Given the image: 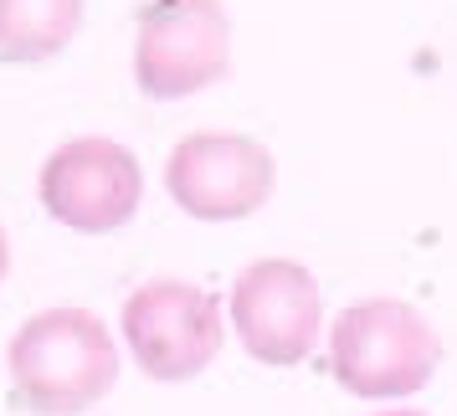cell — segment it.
Here are the masks:
<instances>
[{"instance_id": "obj_9", "label": "cell", "mask_w": 457, "mask_h": 416, "mask_svg": "<svg viewBox=\"0 0 457 416\" xmlns=\"http://www.w3.org/2000/svg\"><path fill=\"white\" fill-rule=\"evenodd\" d=\"M5 272H11V242H5V227H0V283H5Z\"/></svg>"}, {"instance_id": "obj_3", "label": "cell", "mask_w": 457, "mask_h": 416, "mask_svg": "<svg viewBox=\"0 0 457 416\" xmlns=\"http://www.w3.org/2000/svg\"><path fill=\"white\" fill-rule=\"evenodd\" d=\"M231 72V21L221 0H145L134 16V78L145 98L175 104Z\"/></svg>"}, {"instance_id": "obj_10", "label": "cell", "mask_w": 457, "mask_h": 416, "mask_svg": "<svg viewBox=\"0 0 457 416\" xmlns=\"http://www.w3.org/2000/svg\"><path fill=\"white\" fill-rule=\"evenodd\" d=\"M375 416H427V412H375Z\"/></svg>"}, {"instance_id": "obj_1", "label": "cell", "mask_w": 457, "mask_h": 416, "mask_svg": "<svg viewBox=\"0 0 457 416\" xmlns=\"http://www.w3.org/2000/svg\"><path fill=\"white\" fill-rule=\"evenodd\" d=\"M11 395L31 416H78L119 380V350L98 313L42 309L11 339Z\"/></svg>"}, {"instance_id": "obj_2", "label": "cell", "mask_w": 457, "mask_h": 416, "mask_svg": "<svg viewBox=\"0 0 457 416\" xmlns=\"http://www.w3.org/2000/svg\"><path fill=\"white\" fill-rule=\"evenodd\" d=\"M442 365L436 329L401 298L350 304L329 324V375L360 401H406Z\"/></svg>"}, {"instance_id": "obj_4", "label": "cell", "mask_w": 457, "mask_h": 416, "mask_svg": "<svg viewBox=\"0 0 457 416\" xmlns=\"http://www.w3.org/2000/svg\"><path fill=\"white\" fill-rule=\"evenodd\" d=\"M124 339L149 380L175 386V380H195L221 354L227 324L216 293L180 278H154L124 298Z\"/></svg>"}, {"instance_id": "obj_6", "label": "cell", "mask_w": 457, "mask_h": 416, "mask_svg": "<svg viewBox=\"0 0 457 416\" xmlns=\"http://www.w3.org/2000/svg\"><path fill=\"white\" fill-rule=\"evenodd\" d=\"M165 190L195 221H247L278 190V160L252 134H186L165 160Z\"/></svg>"}, {"instance_id": "obj_5", "label": "cell", "mask_w": 457, "mask_h": 416, "mask_svg": "<svg viewBox=\"0 0 457 416\" xmlns=\"http://www.w3.org/2000/svg\"><path fill=\"white\" fill-rule=\"evenodd\" d=\"M231 324L242 350L257 365L293 370L303 365L324 334V293L303 262L293 257H262L237 272L231 283Z\"/></svg>"}, {"instance_id": "obj_8", "label": "cell", "mask_w": 457, "mask_h": 416, "mask_svg": "<svg viewBox=\"0 0 457 416\" xmlns=\"http://www.w3.org/2000/svg\"><path fill=\"white\" fill-rule=\"evenodd\" d=\"M83 31V0H0V62H46Z\"/></svg>"}, {"instance_id": "obj_7", "label": "cell", "mask_w": 457, "mask_h": 416, "mask_svg": "<svg viewBox=\"0 0 457 416\" xmlns=\"http://www.w3.org/2000/svg\"><path fill=\"white\" fill-rule=\"evenodd\" d=\"M37 196L52 221L83 237H108L134 221V211L145 201V170L134 160V149L87 134V139H67L62 149H52Z\"/></svg>"}]
</instances>
